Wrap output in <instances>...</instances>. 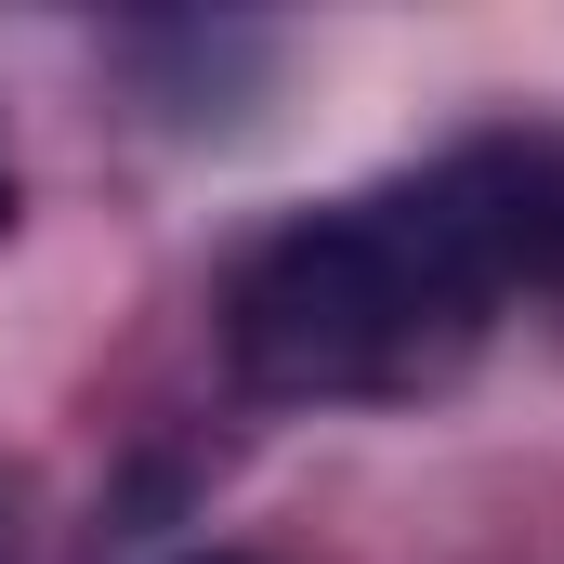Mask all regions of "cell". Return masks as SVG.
Listing matches in <instances>:
<instances>
[{"label": "cell", "instance_id": "1", "mask_svg": "<svg viewBox=\"0 0 564 564\" xmlns=\"http://www.w3.org/2000/svg\"><path fill=\"white\" fill-rule=\"evenodd\" d=\"M564 276V144H459L408 184L276 224L224 276V368L276 408L421 394L486 341L499 289Z\"/></svg>", "mask_w": 564, "mask_h": 564}, {"label": "cell", "instance_id": "4", "mask_svg": "<svg viewBox=\"0 0 564 564\" xmlns=\"http://www.w3.org/2000/svg\"><path fill=\"white\" fill-rule=\"evenodd\" d=\"M197 564H237V552H197Z\"/></svg>", "mask_w": 564, "mask_h": 564}, {"label": "cell", "instance_id": "2", "mask_svg": "<svg viewBox=\"0 0 564 564\" xmlns=\"http://www.w3.org/2000/svg\"><path fill=\"white\" fill-rule=\"evenodd\" d=\"M0 564H26V473L0 459Z\"/></svg>", "mask_w": 564, "mask_h": 564}, {"label": "cell", "instance_id": "3", "mask_svg": "<svg viewBox=\"0 0 564 564\" xmlns=\"http://www.w3.org/2000/svg\"><path fill=\"white\" fill-rule=\"evenodd\" d=\"M0 237H13V158H0Z\"/></svg>", "mask_w": 564, "mask_h": 564}]
</instances>
